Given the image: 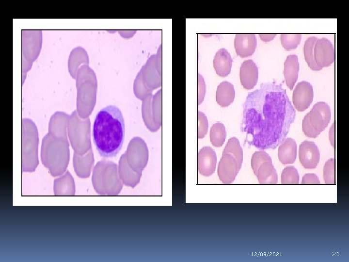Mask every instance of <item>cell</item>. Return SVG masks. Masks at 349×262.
I'll return each mask as SVG.
<instances>
[{
  "label": "cell",
  "instance_id": "cell-7",
  "mask_svg": "<svg viewBox=\"0 0 349 262\" xmlns=\"http://www.w3.org/2000/svg\"><path fill=\"white\" fill-rule=\"evenodd\" d=\"M314 58L316 64L322 68L333 63L335 58L334 49L329 40L326 38L318 39L314 47Z\"/></svg>",
  "mask_w": 349,
  "mask_h": 262
},
{
  "label": "cell",
  "instance_id": "cell-17",
  "mask_svg": "<svg viewBox=\"0 0 349 262\" xmlns=\"http://www.w3.org/2000/svg\"><path fill=\"white\" fill-rule=\"evenodd\" d=\"M226 137L225 128L221 122L213 124L210 131V140L213 146L219 147L224 143Z\"/></svg>",
  "mask_w": 349,
  "mask_h": 262
},
{
  "label": "cell",
  "instance_id": "cell-1",
  "mask_svg": "<svg viewBox=\"0 0 349 262\" xmlns=\"http://www.w3.org/2000/svg\"><path fill=\"white\" fill-rule=\"evenodd\" d=\"M295 116L282 85L262 83L246 98L242 131L250 145L260 149H274L286 139Z\"/></svg>",
  "mask_w": 349,
  "mask_h": 262
},
{
  "label": "cell",
  "instance_id": "cell-15",
  "mask_svg": "<svg viewBox=\"0 0 349 262\" xmlns=\"http://www.w3.org/2000/svg\"><path fill=\"white\" fill-rule=\"evenodd\" d=\"M235 97V90L231 83L223 81L218 85L216 90V99L221 106H228L233 102Z\"/></svg>",
  "mask_w": 349,
  "mask_h": 262
},
{
  "label": "cell",
  "instance_id": "cell-16",
  "mask_svg": "<svg viewBox=\"0 0 349 262\" xmlns=\"http://www.w3.org/2000/svg\"><path fill=\"white\" fill-rule=\"evenodd\" d=\"M318 40L316 37H310L305 41L303 46L305 60L309 67L313 70L319 71L322 68L316 63L314 58V47Z\"/></svg>",
  "mask_w": 349,
  "mask_h": 262
},
{
  "label": "cell",
  "instance_id": "cell-9",
  "mask_svg": "<svg viewBox=\"0 0 349 262\" xmlns=\"http://www.w3.org/2000/svg\"><path fill=\"white\" fill-rule=\"evenodd\" d=\"M197 161L198 169L201 175L207 177L214 173L217 156L212 148L206 146L201 149L198 153Z\"/></svg>",
  "mask_w": 349,
  "mask_h": 262
},
{
  "label": "cell",
  "instance_id": "cell-4",
  "mask_svg": "<svg viewBox=\"0 0 349 262\" xmlns=\"http://www.w3.org/2000/svg\"><path fill=\"white\" fill-rule=\"evenodd\" d=\"M331 118V109L323 101L317 102L303 118L302 129L308 137L315 138L328 126Z\"/></svg>",
  "mask_w": 349,
  "mask_h": 262
},
{
  "label": "cell",
  "instance_id": "cell-8",
  "mask_svg": "<svg viewBox=\"0 0 349 262\" xmlns=\"http://www.w3.org/2000/svg\"><path fill=\"white\" fill-rule=\"evenodd\" d=\"M299 160L306 169L315 168L319 161L320 153L317 145L311 141H304L299 147Z\"/></svg>",
  "mask_w": 349,
  "mask_h": 262
},
{
  "label": "cell",
  "instance_id": "cell-6",
  "mask_svg": "<svg viewBox=\"0 0 349 262\" xmlns=\"http://www.w3.org/2000/svg\"><path fill=\"white\" fill-rule=\"evenodd\" d=\"M314 91L310 83L306 81L299 82L292 94V102L295 108L299 112L306 110L312 103Z\"/></svg>",
  "mask_w": 349,
  "mask_h": 262
},
{
  "label": "cell",
  "instance_id": "cell-11",
  "mask_svg": "<svg viewBox=\"0 0 349 262\" xmlns=\"http://www.w3.org/2000/svg\"><path fill=\"white\" fill-rule=\"evenodd\" d=\"M239 77L241 84L247 90L254 88L258 79V69L252 60L243 62L241 66Z\"/></svg>",
  "mask_w": 349,
  "mask_h": 262
},
{
  "label": "cell",
  "instance_id": "cell-25",
  "mask_svg": "<svg viewBox=\"0 0 349 262\" xmlns=\"http://www.w3.org/2000/svg\"><path fill=\"white\" fill-rule=\"evenodd\" d=\"M276 33H260L259 34L261 39L264 42H269L272 39L276 36Z\"/></svg>",
  "mask_w": 349,
  "mask_h": 262
},
{
  "label": "cell",
  "instance_id": "cell-21",
  "mask_svg": "<svg viewBox=\"0 0 349 262\" xmlns=\"http://www.w3.org/2000/svg\"><path fill=\"white\" fill-rule=\"evenodd\" d=\"M198 139L203 138L206 134L208 128V123L206 116L202 112L198 111Z\"/></svg>",
  "mask_w": 349,
  "mask_h": 262
},
{
  "label": "cell",
  "instance_id": "cell-20",
  "mask_svg": "<svg viewBox=\"0 0 349 262\" xmlns=\"http://www.w3.org/2000/svg\"><path fill=\"white\" fill-rule=\"evenodd\" d=\"M323 178L326 184L335 183V162L333 159L328 160L323 168Z\"/></svg>",
  "mask_w": 349,
  "mask_h": 262
},
{
  "label": "cell",
  "instance_id": "cell-23",
  "mask_svg": "<svg viewBox=\"0 0 349 262\" xmlns=\"http://www.w3.org/2000/svg\"><path fill=\"white\" fill-rule=\"evenodd\" d=\"M302 184H319L320 180L318 177L313 173H308L305 174L302 177Z\"/></svg>",
  "mask_w": 349,
  "mask_h": 262
},
{
  "label": "cell",
  "instance_id": "cell-12",
  "mask_svg": "<svg viewBox=\"0 0 349 262\" xmlns=\"http://www.w3.org/2000/svg\"><path fill=\"white\" fill-rule=\"evenodd\" d=\"M299 71V63L298 56L294 54L286 57L284 63V75L287 87L293 89L296 82Z\"/></svg>",
  "mask_w": 349,
  "mask_h": 262
},
{
  "label": "cell",
  "instance_id": "cell-24",
  "mask_svg": "<svg viewBox=\"0 0 349 262\" xmlns=\"http://www.w3.org/2000/svg\"><path fill=\"white\" fill-rule=\"evenodd\" d=\"M329 140L333 147L335 146V124H333L329 130Z\"/></svg>",
  "mask_w": 349,
  "mask_h": 262
},
{
  "label": "cell",
  "instance_id": "cell-10",
  "mask_svg": "<svg viewBox=\"0 0 349 262\" xmlns=\"http://www.w3.org/2000/svg\"><path fill=\"white\" fill-rule=\"evenodd\" d=\"M256 37L254 33H237L234 40V47L238 55L247 58L253 55L256 47Z\"/></svg>",
  "mask_w": 349,
  "mask_h": 262
},
{
  "label": "cell",
  "instance_id": "cell-3",
  "mask_svg": "<svg viewBox=\"0 0 349 262\" xmlns=\"http://www.w3.org/2000/svg\"><path fill=\"white\" fill-rule=\"evenodd\" d=\"M243 151L238 139H229L223 149L218 166V175L223 183H232L241 169Z\"/></svg>",
  "mask_w": 349,
  "mask_h": 262
},
{
  "label": "cell",
  "instance_id": "cell-19",
  "mask_svg": "<svg viewBox=\"0 0 349 262\" xmlns=\"http://www.w3.org/2000/svg\"><path fill=\"white\" fill-rule=\"evenodd\" d=\"M299 182V175L297 169L293 166L285 167L281 174L282 184H297Z\"/></svg>",
  "mask_w": 349,
  "mask_h": 262
},
{
  "label": "cell",
  "instance_id": "cell-18",
  "mask_svg": "<svg viewBox=\"0 0 349 262\" xmlns=\"http://www.w3.org/2000/svg\"><path fill=\"white\" fill-rule=\"evenodd\" d=\"M301 38V33H282L281 42L283 48L287 51L296 49L300 44Z\"/></svg>",
  "mask_w": 349,
  "mask_h": 262
},
{
  "label": "cell",
  "instance_id": "cell-22",
  "mask_svg": "<svg viewBox=\"0 0 349 262\" xmlns=\"http://www.w3.org/2000/svg\"><path fill=\"white\" fill-rule=\"evenodd\" d=\"M206 92V86L203 76L198 73V105L203 102Z\"/></svg>",
  "mask_w": 349,
  "mask_h": 262
},
{
  "label": "cell",
  "instance_id": "cell-5",
  "mask_svg": "<svg viewBox=\"0 0 349 262\" xmlns=\"http://www.w3.org/2000/svg\"><path fill=\"white\" fill-rule=\"evenodd\" d=\"M251 166L260 183L276 184L278 177L271 157L265 151H255L251 159Z\"/></svg>",
  "mask_w": 349,
  "mask_h": 262
},
{
  "label": "cell",
  "instance_id": "cell-14",
  "mask_svg": "<svg viewBox=\"0 0 349 262\" xmlns=\"http://www.w3.org/2000/svg\"><path fill=\"white\" fill-rule=\"evenodd\" d=\"M278 157L284 164H293L297 157L296 141L292 138H286L278 148Z\"/></svg>",
  "mask_w": 349,
  "mask_h": 262
},
{
  "label": "cell",
  "instance_id": "cell-13",
  "mask_svg": "<svg viewBox=\"0 0 349 262\" xmlns=\"http://www.w3.org/2000/svg\"><path fill=\"white\" fill-rule=\"evenodd\" d=\"M233 60L229 52L225 49H220L213 60V66L216 73L222 77L229 75L232 66Z\"/></svg>",
  "mask_w": 349,
  "mask_h": 262
},
{
  "label": "cell",
  "instance_id": "cell-2",
  "mask_svg": "<svg viewBox=\"0 0 349 262\" xmlns=\"http://www.w3.org/2000/svg\"><path fill=\"white\" fill-rule=\"evenodd\" d=\"M125 133L124 119L117 107L110 105L97 113L92 134L95 146L102 157L116 156L122 147Z\"/></svg>",
  "mask_w": 349,
  "mask_h": 262
}]
</instances>
